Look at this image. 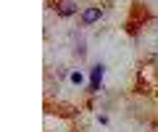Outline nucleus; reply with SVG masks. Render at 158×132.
<instances>
[{"instance_id": "nucleus-1", "label": "nucleus", "mask_w": 158, "mask_h": 132, "mask_svg": "<svg viewBox=\"0 0 158 132\" xmlns=\"http://www.w3.org/2000/svg\"><path fill=\"white\" fill-rule=\"evenodd\" d=\"M53 11H56L61 19H71V16L79 13V3H77V0H56Z\"/></svg>"}, {"instance_id": "nucleus-2", "label": "nucleus", "mask_w": 158, "mask_h": 132, "mask_svg": "<svg viewBox=\"0 0 158 132\" xmlns=\"http://www.w3.org/2000/svg\"><path fill=\"white\" fill-rule=\"evenodd\" d=\"M100 16H103V8L100 6H87L85 11H82L79 24H82V27H92L95 21H100Z\"/></svg>"}, {"instance_id": "nucleus-3", "label": "nucleus", "mask_w": 158, "mask_h": 132, "mask_svg": "<svg viewBox=\"0 0 158 132\" xmlns=\"http://www.w3.org/2000/svg\"><path fill=\"white\" fill-rule=\"evenodd\" d=\"M103 77H106V66H103V63H95L92 71H90V90H87V92L95 95V92L100 90V85H103Z\"/></svg>"}, {"instance_id": "nucleus-4", "label": "nucleus", "mask_w": 158, "mask_h": 132, "mask_svg": "<svg viewBox=\"0 0 158 132\" xmlns=\"http://www.w3.org/2000/svg\"><path fill=\"white\" fill-rule=\"evenodd\" d=\"M69 79H71V85H82V82H85V74H82V71H71Z\"/></svg>"}]
</instances>
